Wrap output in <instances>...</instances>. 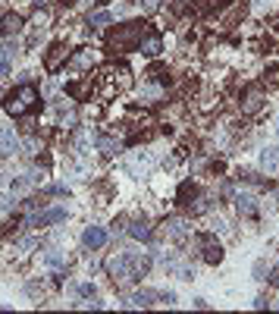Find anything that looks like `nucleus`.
I'll return each instance as SVG.
<instances>
[{
  "mask_svg": "<svg viewBox=\"0 0 279 314\" xmlns=\"http://www.w3.org/2000/svg\"><path fill=\"white\" fill-rule=\"evenodd\" d=\"M195 245H198V251H201V258L207 264H220L223 261V245L213 239V233H198Z\"/></svg>",
  "mask_w": 279,
  "mask_h": 314,
  "instance_id": "nucleus-4",
  "label": "nucleus"
},
{
  "mask_svg": "<svg viewBox=\"0 0 279 314\" xmlns=\"http://www.w3.org/2000/svg\"><path fill=\"white\" fill-rule=\"evenodd\" d=\"M144 32H147V22H141V19L116 25L110 32V38H107V51H110V54H132V51H138Z\"/></svg>",
  "mask_w": 279,
  "mask_h": 314,
  "instance_id": "nucleus-1",
  "label": "nucleus"
},
{
  "mask_svg": "<svg viewBox=\"0 0 279 314\" xmlns=\"http://www.w3.org/2000/svg\"><path fill=\"white\" fill-rule=\"evenodd\" d=\"M264 107V91L261 88H248L242 97V113H257Z\"/></svg>",
  "mask_w": 279,
  "mask_h": 314,
  "instance_id": "nucleus-11",
  "label": "nucleus"
},
{
  "mask_svg": "<svg viewBox=\"0 0 279 314\" xmlns=\"http://www.w3.org/2000/svg\"><path fill=\"white\" fill-rule=\"evenodd\" d=\"M19 148H22V142H19L16 129H9V126H0V157H13Z\"/></svg>",
  "mask_w": 279,
  "mask_h": 314,
  "instance_id": "nucleus-5",
  "label": "nucleus"
},
{
  "mask_svg": "<svg viewBox=\"0 0 279 314\" xmlns=\"http://www.w3.org/2000/svg\"><path fill=\"white\" fill-rule=\"evenodd\" d=\"M44 192H47V195H54V198H63V195H69V189H66L63 182H57V185H47Z\"/></svg>",
  "mask_w": 279,
  "mask_h": 314,
  "instance_id": "nucleus-24",
  "label": "nucleus"
},
{
  "mask_svg": "<svg viewBox=\"0 0 279 314\" xmlns=\"http://www.w3.org/2000/svg\"><path fill=\"white\" fill-rule=\"evenodd\" d=\"M41 261L47 264V267H66V251L63 248H47L41 254Z\"/></svg>",
  "mask_w": 279,
  "mask_h": 314,
  "instance_id": "nucleus-17",
  "label": "nucleus"
},
{
  "mask_svg": "<svg viewBox=\"0 0 279 314\" xmlns=\"http://www.w3.org/2000/svg\"><path fill=\"white\" fill-rule=\"evenodd\" d=\"M160 302H163V305H176V292H173V289L160 292Z\"/></svg>",
  "mask_w": 279,
  "mask_h": 314,
  "instance_id": "nucleus-25",
  "label": "nucleus"
},
{
  "mask_svg": "<svg viewBox=\"0 0 279 314\" xmlns=\"http://www.w3.org/2000/svg\"><path fill=\"white\" fill-rule=\"evenodd\" d=\"M16 57V47L13 44H0V63H6L9 66V60Z\"/></svg>",
  "mask_w": 279,
  "mask_h": 314,
  "instance_id": "nucleus-23",
  "label": "nucleus"
},
{
  "mask_svg": "<svg viewBox=\"0 0 279 314\" xmlns=\"http://www.w3.org/2000/svg\"><path fill=\"white\" fill-rule=\"evenodd\" d=\"M276 132H279V123H276Z\"/></svg>",
  "mask_w": 279,
  "mask_h": 314,
  "instance_id": "nucleus-30",
  "label": "nucleus"
},
{
  "mask_svg": "<svg viewBox=\"0 0 279 314\" xmlns=\"http://www.w3.org/2000/svg\"><path fill=\"white\" fill-rule=\"evenodd\" d=\"M198 195H201V192H198L195 182H182V185H179V204H185V208H192Z\"/></svg>",
  "mask_w": 279,
  "mask_h": 314,
  "instance_id": "nucleus-16",
  "label": "nucleus"
},
{
  "mask_svg": "<svg viewBox=\"0 0 279 314\" xmlns=\"http://www.w3.org/2000/svg\"><path fill=\"white\" fill-rule=\"evenodd\" d=\"M97 148H101V151H104L107 157H113V154H116L119 148H123V145H119L116 139H107V135H101V139H97Z\"/></svg>",
  "mask_w": 279,
  "mask_h": 314,
  "instance_id": "nucleus-19",
  "label": "nucleus"
},
{
  "mask_svg": "<svg viewBox=\"0 0 279 314\" xmlns=\"http://www.w3.org/2000/svg\"><path fill=\"white\" fill-rule=\"evenodd\" d=\"M235 211L242 214V217H257V198L251 192H238L235 195Z\"/></svg>",
  "mask_w": 279,
  "mask_h": 314,
  "instance_id": "nucleus-10",
  "label": "nucleus"
},
{
  "mask_svg": "<svg viewBox=\"0 0 279 314\" xmlns=\"http://www.w3.org/2000/svg\"><path fill=\"white\" fill-rule=\"evenodd\" d=\"M63 3H75V0H63Z\"/></svg>",
  "mask_w": 279,
  "mask_h": 314,
  "instance_id": "nucleus-29",
  "label": "nucleus"
},
{
  "mask_svg": "<svg viewBox=\"0 0 279 314\" xmlns=\"http://www.w3.org/2000/svg\"><path fill=\"white\" fill-rule=\"evenodd\" d=\"M138 51H141L144 57H157L163 51V38L154 32V28H147L144 32V38H141V44H138Z\"/></svg>",
  "mask_w": 279,
  "mask_h": 314,
  "instance_id": "nucleus-8",
  "label": "nucleus"
},
{
  "mask_svg": "<svg viewBox=\"0 0 279 314\" xmlns=\"http://www.w3.org/2000/svg\"><path fill=\"white\" fill-rule=\"evenodd\" d=\"M38 104H41V91H38L32 82L16 85L13 91H6V97H3V110L9 116H25V113L38 110Z\"/></svg>",
  "mask_w": 279,
  "mask_h": 314,
  "instance_id": "nucleus-2",
  "label": "nucleus"
},
{
  "mask_svg": "<svg viewBox=\"0 0 279 314\" xmlns=\"http://www.w3.org/2000/svg\"><path fill=\"white\" fill-rule=\"evenodd\" d=\"M204 3H207V6H223L226 0H204Z\"/></svg>",
  "mask_w": 279,
  "mask_h": 314,
  "instance_id": "nucleus-28",
  "label": "nucleus"
},
{
  "mask_svg": "<svg viewBox=\"0 0 279 314\" xmlns=\"http://www.w3.org/2000/svg\"><path fill=\"white\" fill-rule=\"evenodd\" d=\"M129 236H132V239H138V242H151V236H154V230L147 227L144 220H135L132 227H129Z\"/></svg>",
  "mask_w": 279,
  "mask_h": 314,
  "instance_id": "nucleus-18",
  "label": "nucleus"
},
{
  "mask_svg": "<svg viewBox=\"0 0 279 314\" xmlns=\"http://www.w3.org/2000/svg\"><path fill=\"white\" fill-rule=\"evenodd\" d=\"M22 148H25L28 154H35V151H38V142H35V139H25V142H22Z\"/></svg>",
  "mask_w": 279,
  "mask_h": 314,
  "instance_id": "nucleus-26",
  "label": "nucleus"
},
{
  "mask_svg": "<svg viewBox=\"0 0 279 314\" xmlns=\"http://www.w3.org/2000/svg\"><path fill=\"white\" fill-rule=\"evenodd\" d=\"M107 239H110V236H107V230H104V227H88V230L82 233V245H85V248H91V251L104 248Z\"/></svg>",
  "mask_w": 279,
  "mask_h": 314,
  "instance_id": "nucleus-7",
  "label": "nucleus"
},
{
  "mask_svg": "<svg viewBox=\"0 0 279 314\" xmlns=\"http://www.w3.org/2000/svg\"><path fill=\"white\" fill-rule=\"evenodd\" d=\"M72 292H78V296H82V299H94V296H97L94 283H82V286H72Z\"/></svg>",
  "mask_w": 279,
  "mask_h": 314,
  "instance_id": "nucleus-22",
  "label": "nucleus"
},
{
  "mask_svg": "<svg viewBox=\"0 0 279 314\" xmlns=\"http://www.w3.org/2000/svg\"><path fill=\"white\" fill-rule=\"evenodd\" d=\"M101 3H107V0H101Z\"/></svg>",
  "mask_w": 279,
  "mask_h": 314,
  "instance_id": "nucleus-31",
  "label": "nucleus"
},
{
  "mask_svg": "<svg viewBox=\"0 0 279 314\" xmlns=\"http://www.w3.org/2000/svg\"><path fill=\"white\" fill-rule=\"evenodd\" d=\"M154 299H160V292H151V289H138L135 296H132V302H129V305H135V308H151V305H154Z\"/></svg>",
  "mask_w": 279,
  "mask_h": 314,
  "instance_id": "nucleus-15",
  "label": "nucleus"
},
{
  "mask_svg": "<svg viewBox=\"0 0 279 314\" xmlns=\"http://www.w3.org/2000/svg\"><path fill=\"white\" fill-rule=\"evenodd\" d=\"M254 280L257 283L270 280V264H267V261H254Z\"/></svg>",
  "mask_w": 279,
  "mask_h": 314,
  "instance_id": "nucleus-21",
  "label": "nucleus"
},
{
  "mask_svg": "<svg viewBox=\"0 0 279 314\" xmlns=\"http://www.w3.org/2000/svg\"><path fill=\"white\" fill-rule=\"evenodd\" d=\"M144 9H147V13H154V9H160V0H144Z\"/></svg>",
  "mask_w": 279,
  "mask_h": 314,
  "instance_id": "nucleus-27",
  "label": "nucleus"
},
{
  "mask_svg": "<svg viewBox=\"0 0 279 314\" xmlns=\"http://www.w3.org/2000/svg\"><path fill=\"white\" fill-rule=\"evenodd\" d=\"M19 28H22V16H16V13H0V38L19 32Z\"/></svg>",
  "mask_w": 279,
  "mask_h": 314,
  "instance_id": "nucleus-13",
  "label": "nucleus"
},
{
  "mask_svg": "<svg viewBox=\"0 0 279 314\" xmlns=\"http://www.w3.org/2000/svg\"><path fill=\"white\" fill-rule=\"evenodd\" d=\"M66 217H69L66 208H47L35 214V227H57V223H66Z\"/></svg>",
  "mask_w": 279,
  "mask_h": 314,
  "instance_id": "nucleus-6",
  "label": "nucleus"
},
{
  "mask_svg": "<svg viewBox=\"0 0 279 314\" xmlns=\"http://www.w3.org/2000/svg\"><path fill=\"white\" fill-rule=\"evenodd\" d=\"M66 57H69V47H66V44H54V47H51V54L44 57V66H47V73H57V66L63 63Z\"/></svg>",
  "mask_w": 279,
  "mask_h": 314,
  "instance_id": "nucleus-12",
  "label": "nucleus"
},
{
  "mask_svg": "<svg viewBox=\"0 0 279 314\" xmlns=\"http://www.w3.org/2000/svg\"><path fill=\"white\" fill-rule=\"evenodd\" d=\"M107 273H110L113 283L135 280V258H132V254H116V258L107 261Z\"/></svg>",
  "mask_w": 279,
  "mask_h": 314,
  "instance_id": "nucleus-3",
  "label": "nucleus"
},
{
  "mask_svg": "<svg viewBox=\"0 0 279 314\" xmlns=\"http://www.w3.org/2000/svg\"><path fill=\"white\" fill-rule=\"evenodd\" d=\"M261 166H264L267 173H276L279 170V145H276V148H264L261 151Z\"/></svg>",
  "mask_w": 279,
  "mask_h": 314,
  "instance_id": "nucleus-14",
  "label": "nucleus"
},
{
  "mask_svg": "<svg viewBox=\"0 0 279 314\" xmlns=\"http://www.w3.org/2000/svg\"><path fill=\"white\" fill-rule=\"evenodd\" d=\"M113 22V13L110 9H97V13L88 16V25H110Z\"/></svg>",
  "mask_w": 279,
  "mask_h": 314,
  "instance_id": "nucleus-20",
  "label": "nucleus"
},
{
  "mask_svg": "<svg viewBox=\"0 0 279 314\" xmlns=\"http://www.w3.org/2000/svg\"><path fill=\"white\" fill-rule=\"evenodd\" d=\"M163 230L173 236V239H188L192 236V227H188V220H182V217H166V223H163Z\"/></svg>",
  "mask_w": 279,
  "mask_h": 314,
  "instance_id": "nucleus-9",
  "label": "nucleus"
}]
</instances>
